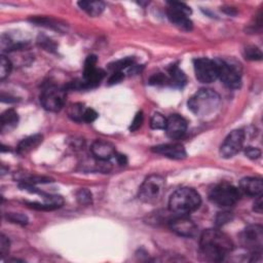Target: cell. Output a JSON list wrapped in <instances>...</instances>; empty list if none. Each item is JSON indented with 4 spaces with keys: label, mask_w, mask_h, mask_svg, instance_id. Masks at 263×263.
<instances>
[{
    "label": "cell",
    "mask_w": 263,
    "mask_h": 263,
    "mask_svg": "<svg viewBox=\"0 0 263 263\" xmlns=\"http://www.w3.org/2000/svg\"><path fill=\"white\" fill-rule=\"evenodd\" d=\"M76 199L80 205L89 206L92 204V192L85 188H81L76 192Z\"/></svg>",
    "instance_id": "obj_25"
},
{
    "label": "cell",
    "mask_w": 263,
    "mask_h": 263,
    "mask_svg": "<svg viewBox=\"0 0 263 263\" xmlns=\"http://www.w3.org/2000/svg\"><path fill=\"white\" fill-rule=\"evenodd\" d=\"M173 233L183 237H193L197 234L196 224L185 215L175 217L169 223Z\"/></svg>",
    "instance_id": "obj_12"
},
{
    "label": "cell",
    "mask_w": 263,
    "mask_h": 263,
    "mask_svg": "<svg viewBox=\"0 0 263 263\" xmlns=\"http://www.w3.org/2000/svg\"><path fill=\"white\" fill-rule=\"evenodd\" d=\"M91 152L95 158L100 161H106L114 158L116 155L115 147L104 140H96L92 144Z\"/></svg>",
    "instance_id": "obj_14"
},
{
    "label": "cell",
    "mask_w": 263,
    "mask_h": 263,
    "mask_svg": "<svg viewBox=\"0 0 263 263\" xmlns=\"http://www.w3.org/2000/svg\"><path fill=\"white\" fill-rule=\"evenodd\" d=\"M202 199L199 192L189 187H183L175 191L169 202L171 212L177 215H188L200 208Z\"/></svg>",
    "instance_id": "obj_3"
},
{
    "label": "cell",
    "mask_w": 263,
    "mask_h": 263,
    "mask_svg": "<svg viewBox=\"0 0 263 263\" xmlns=\"http://www.w3.org/2000/svg\"><path fill=\"white\" fill-rule=\"evenodd\" d=\"M166 188V180L159 175H151L142 183L139 189V199L146 204L158 203Z\"/></svg>",
    "instance_id": "obj_4"
},
{
    "label": "cell",
    "mask_w": 263,
    "mask_h": 263,
    "mask_svg": "<svg viewBox=\"0 0 263 263\" xmlns=\"http://www.w3.org/2000/svg\"><path fill=\"white\" fill-rule=\"evenodd\" d=\"M133 65H135L133 58H126V59H122V60L110 64V69L113 70V72L123 71L124 69L131 68Z\"/></svg>",
    "instance_id": "obj_22"
},
{
    "label": "cell",
    "mask_w": 263,
    "mask_h": 263,
    "mask_svg": "<svg viewBox=\"0 0 263 263\" xmlns=\"http://www.w3.org/2000/svg\"><path fill=\"white\" fill-rule=\"evenodd\" d=\"M239 242L242 246L253 253L260 255L263 247V228L261 225H249L239 235Z\"/></svg>",
    "instance_id": "obj_6"
},
{
    "label": "cell",
    "mask_w": 263,
    "mask_h": 263,
    "mask_svg": "<svg viewBox=\"0 0 263 263\" xmlns=\"http://www.w3.org/2000/svg\"><path fill=\"white\" fill-rule=\"evenodd\" d=\"M98 113L92 108H85L83 116H82V122L85 123H93L97 119Z\"/></svg>",
    "instance_id": "obj_29"
},
{
    "label": "cell",
    "mask_w": 263,
    "mask_h": 263,
    "mask_svg": "<svg viewBox=\"0 0 263 263\" xmlns=\"http://www.w3.org/2000/svg\"><path fill=\"white\" fill-rule=\"evenodd\" d=\"M220 96L210 89H202L188 101V108L193 114L206 118L215 114L220 107Z\"/></svg>",
    "instance_id": "obj_2"
},
{
    "label": "cell",
    "mask_w": 263,
    "mask_h": 263,
    "mask_svg": "<svg viewBox=\"0 0 263 263\" xmlns=\"http://www.w3.org/2000/svg\"><path fill=\"white\" fill-rule=\"evenodd\" d=\"M245 141V132L243 130H235L230 133L220 147V155L224 158H230L243 148Z\"/></svg>",
    "instance_id": "obj_11"
},
{
    "label": "cell",
    "mask_w": 263,
    "mask_h": 263,
    "mask_svg": "<svg viewBox=\"0 0 263 263\" xmlns=\"http://www.w3.org/2000/svg\"><path fill=\"white\" fill-rule=\"evenodd\" d=\"M168 76V84L174 87H178L181 89L185 84L187 79H186V75L184 72L178 67V66H172L169 69Z\"/></svg>",
    "instance_id": "obj_17"
},
{
    "label": "cell",
    "mask_w": 263,
    "mask_h": 263,
    "mask_svg": "<svg viewBox=\"0 0 263 263\" xmlns=\"http://www.w3.org/2000/svg\"><path fill=\"white\" fill-rule=\"evenodd\" d=\"M240 197L239 190L236 186L228 183H220L210 190L209 199L216 206L228 208L236 205Z\"/></svg>",
    "instance_id": "obj_5"
},
{
    "label": "cell",
    "mask_w": 263,
    "mask_h": 263,
    "mask_svg": "<svg viewBox=\"0 0 263 263\" xmlns=\"http://www.w3.org/2000/svg\"><path fill=\"white\" fill-rule=\"evenodd\" d=\"M12 68L13 65L10 61L6 57L1 56V59H0V79L4 80L12 71Z\"/></svg>",
    "instance_id": "obj_23"
},
{
    "label": "cell",
    "mask_w": 263,
    "mask_h": 263,
    "mask_svg": "<svg viewBox=\"0 0 263 263\" xmlns=\"http://www.w3.org/2000/svg\"><path fill=\"white\" fill-rule=\"evenodd\" d=\"M85 108L81 104H74L69 108V116L75 120V122H82V116L84 113Z\"/></svg>",
    "instance_id": "obj_21"
},
{
    "label": "cell",
    "mask_w": 263,
    "mask_h": 263,
    "mask_svg": "<svg viewBox=\"0 0 263 263\" xmlns=\"http://www.w3.org/2000/svg\"><path fill=\"white\" fill-rule=\"evenodd\" d=\"M43 137L41 135L30 136L24 140H22L21 143L18 146V153L20 155H27L33 149H35L39 144H41Z\"/></svg>",
    "instance_id": "obj_18"
},
{
    "label": "cell",
    "mask_w": 263,
    "mask_h": 263,
    "mask_svg": "<svg viewBox=\"0 0 263 263\" xmlns=\"http://www.w3.org/2000/svg\"><path fill=\"white\" fill-rule=\"evenodd\" d=\"M96 64H97V57L94 56V54H92V56H89L86 58L85 63H84L83 78H84V76L90 75L91 73H93L97 69Z\"/></svg>",
    "instance_id": "obj_27"
},
{
    "label": "cell",
    "mask_w": 263,
    "mask_h": 263,
    "mask_svg": "<svg viewBox=\"0 0 263 263\" xmlns=\"http://www.w3.org/2000/svg\"><path fill=\"white\" fill-rule=\"evenodd\" d=\"M167 15L171 23L176 27L189 31L192 29V22L189 19L191 9L181 2H169Z\"/></svg>",
    "instance_id": "obj_8"
},
{
    "label": "cell",
    "mask_w": 263,
    "mask_h": 263,
    "mask_svg": "<svg viewBox=\"0 0 263 263\" xmlns=\"http://www.w3.org/2000/svg\"><path fill=\"white\" fill-rule=\"evenodd\" d=\"M152 151L171 159H184L186 158V150L184 146L178 143L158 145L153 147Z\"/></svg>",
    "instance_id": "obj_15"
},
{
    "label": "cell",
    "mask_w": 263,
    "mask_h": 263,
    "mask_svg": "<svg viewBox=\"0 0 263 263\" xmlns=\"http://www.w3.org/2000/svg\"><path fill=\"white\" fill-rule=\"evenodd\" d=\"M167 124V118L160 113L153 114L150 120V127L153 130H164Z\"/></svg>",
    "instance_id": "obj_24"
},
{
    "label": "cell",
    "mask_w": 263,
    "mask_h": 263,
    "mask_svg": "<svg viewBox=\"0 0 263 263\" xmlns=\"http://www.w3.org/2000/svg\"><path fill=\"white\" fill-rule=\"evenodd\" d=\"M239 191L250 195V196H259L263 191V183L260 178L248 177L244 178L239 183Z\"/></svg>",
    "instance_id": "obj_16"
},
{
    "label": "cell",
    "mask_w": 263,
    "mask_h": 263,
    "mask_svg": "<svg viewBox=\"0 0 263 263\" xmlns=\"http://www.w3.org/2000/svg\"><path fill=\"white\" fill-rule=\"evenodd\" d=\"M195 78L202 83H211L218 79L217 65L215 61L208 58H200L194 61Z\"/></svg>",
    "instance_id": "obj_10"
},
{
    "label": "cell",
    "mask_w": 263,
    "mask_h": 263,
    "mask_svg": "<svg viewBox=\"0 0 263 263\" xmlns=\"http://www.w3.org/2000/svg\"><path fill=\"white\" fill-rule=\"evenodd\" d=\"M66 93L56 85H49L40 95V102L43 108L51 112H58L64 107Z\"/></svg>",
    "instance_id": "obj_7"
},
{
    "label": "cell",
    "mask_w": 263,
    "mask_h": 263,
    "mask_svg": "<svg viewBox=\"0 0 263 263\" xmlns=\"http://www.w3.org/2000/svg\"><path fill=\"white\" fill-rule=\"evenodd\" d=\"M203 256L209 261H222L233 250V242L228 236L218 229H208L203 233L200 242Z\"/></svg>",
    "instance_id": "obj_1"
},
{
    "label": "cell",
    "mask_w": 263,
    "mask_h": 263,
    "mask_svg": "<svg viewBox=\"0 0 263 263\" xmlns=\"http://www.w3.org/2000/svg\"><path fill=\"white\" fill-rule=\"evenodd\" d=\"M215 63L217 65L218 78L221 79L224 85L228 89H238L242 83V75L237 66L223 60L215 61Z\"/></svg>",
    "instance_id": "obj_9"
},
{
    "label": "cell",
    "mask_w": 263,
    "mask_h": 263,
    "mask_svg": "<svg viewBox=\"0 0 263 263\" xmlns=\"http://www.w3.org/2000/svg\"><path fill=\"white\" fill-rule=\"evenodd\" d=\"M19 123V115L14 110V109H8L1 114L0 118V124H1V130L4 131L5 129H13Z\"/></svg>",
    "instance_id": "obj_20"
},
{
    "label": "cell",
    "mask_w": 263,
    "mask_h": 263,
    "mask_svg": "<svg viewBox=\"0 0 263 263\" xmlns=\"http://www.w3.org/2000/svg\"><path fill=\"white\" fill-rule=\"evenodd\" d=\"M124 79H125V75H124L123 71H115V72H113V74L111 75V78L109 79L108 83L110 84V85H112V84H116V83H119V82L122 81Z\"/></svg>",
    "instance_id": "obj_35"
},
{
    "label": "cell",
    "mask_w": 263,
    "mask_h": 263,
    "mask_svg": "<svg viewBox=\"0 0 263 263\" xmlns=\"http://www.w3.org/2000/svg\"><path fill=\"white\" fill-rule=\"evenodd\" d=\"M6 219L8 221H10L12 223H16V224H21V225H25L28 223V218L20 213H8L6 215Z\"/></svg>",
    "instance_id": "obj_28"
},
{
    "label": "cell",
    "mask_w": 263,
    "mask_h": 263,
    "mask_svg": "<svg viewBox=\"0 0 263 263\" xmlns=\"http://www.w3.org/2000/svg\"><path fill=\"white\" fill-rule=\"evenodd\" d=\"M253 210L258 213V214H261L262 211H263V202H262V194L257 196V200L255 201L254 203V207H253Z\"/></svg>",
    "instance_id": "obj_36"
},
{
    "label": "cell",
    "mask_w": 263,
    "mask_h": 263,
    "mask_svg": "<svg viewBox=\"0 0 263 263\" xmlns=\"http://www.w3.org/2000/svg\"><path fill=\"white\" fill-rule=\"evenodd\" d=\"M233 220V215L228 212L219 213L216 217V224L217 225H223L227 222H230Z\"/></svg>",
    "instance_id": "obj_33"
},
{
    "label": "cell",
    "mask_w": 263,
    "mask_h": 263,
    "mask_svg": "<svg viewBox=\"0 0 263 263\" xmlns=\"http://www.w3.org/2000/svg\"><path fill=\"white\" fill-rule=\"evenodd\" d=\"M79 5L82 10L92 17L101 15L105 8V4L102 1H80L79 2Z\"/></svg>",
    "instance_id": "obj_19"
},
{
    "label": "cell",
    "mask_w": 263,
    "mask_h": 263,
    "mask_svg": "<svg viewBox=\"0 0 263 263\" xmlns=\"http://www.w3.org/2000/svg\"><path fill=\"white\" fill-rule=\"evenodd\" d=\"M246 156L251 159H257L261 156V151L256 147H247L245 150Z\"/></svg>",
    "instance_id": "obj_34"
},
{
    "label": "cell",
    "mask_w": 263,
    "mask_h": 263,
    "mask_svg": "<svg viewBox=\"0 0 263 263\" xmlns=\"http://www.w3.org/2000/svg\"><path fill=\"white\" fill-rule=\"evenodd\" d=\"M150 83L151 84H168V76L164 75L163 73H158L155 74L150 79Z\"/></svg>",
    "instance_id": "obj_32"
},
{
    "label": "cell",
    "mask_w": 263,
    "mask_h": 263,
    "mask_svg": "<svg viewBox=\"0 0 263 263\" xmlns=\"http://www.w3.org/2000/svg\"><path fill=\"white\" fill-rule=\"evenodd\" d=\"M143 120H144L143 113H142V112H138V113L136 114V116L134 117L133 122H132V125H131V127H130L131 132H135V131L139 130L140 127L142 126V124H143Z\"/></svg>",
    "instance_id": "obj_31"
},
{
    "label": "cell",
    "mask_w": 263,
    "mask_h": 263,
    "mask_svg": "<svg viewBox=\"0 0 263 263\" xmlns=\"http://www.w3.org/2000/svg\"><path fill=\"white\" fill-rule=\"evenodd\" d=\"M187 130V123L186 120L178 114H172L167 118V124L164 131L169 138L172 140H178L182 138Z\"/></svg>",
    "instance_id": "obj_13"
},
{
    "label": "cell",
    "mask_w": 263,
    "mask_h": 263,
    "mask_svg": "<svg viewBox=\"0 0 263 263\" xmlns=\"http://www.w3.org/2000/svg\"><path fill=\"white\" fill-rule=\"evenodd\" d=\"M9 246V239L4 235H1L0 237V254H1V257H4L8 253Z\"/></svg>",
    "instance_id": "obj_30"
},
{
    "label": "cell",
    "mask_w": 263,
    "mask_h": 263,
    "mask_svg": "<svg viewBox=\"0 0 263 263\" xmlns=\"http://www.w3.org/2000/svg\"><path fill=\"white\" fill-rule=\"evenodd\" d=\"M245 57L250 61H260L262 59V53L256 47H248L245 50Z\"/></svg>",
    "instance_id": "obj_26"
},
{
    "label": "cell",
    "mask_w": 263,
    "mask_h": 263,
    "mask_svg": "<svg viewBox=\"0 0 263 263\" xmlns=\"http://www.w3.org/2000/svg\"><path fill=\"white\" fill-rule=\"evenodd\" d=\"M114 158H116V161H117V163L119 164V166H126V164L128 163V158L124 155H120V153L116 152V155H115Z\"/></svg>",
    "instance_id": "obj_37"
}]
</instances>
